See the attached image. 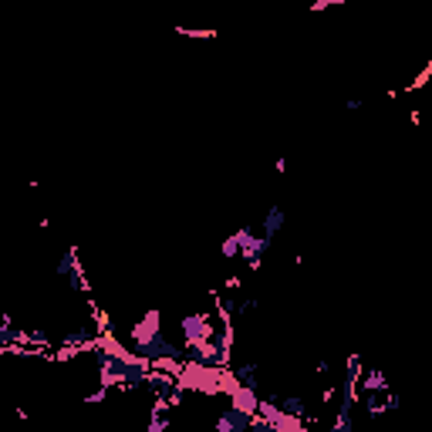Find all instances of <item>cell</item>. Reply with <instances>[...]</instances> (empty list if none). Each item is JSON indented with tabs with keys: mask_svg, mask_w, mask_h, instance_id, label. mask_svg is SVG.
Returning a JSON list of instances; mask_svg holds the SVG:
<instances>
[{
	"mask_svg": "<svg viewBox=\"0 0 432 432\" xmlns=\"http://www.w3.org/2000/svg\"><path fill=\"white\" fill-rule=\"evenodd\" d=\"M230 368H210L199 362H183L179 375H176V389L183 392H199V395H223V382H226Z\"/></svg>",
	"mask_w": 432,
	"mask_h": 432,
	"instance_id": "obj_1",
	"label": "cell"
},
{
	"mask_svg": "<svg viewBox=\"0 0 432 432\" xmlns=\"http://www.w3.org/2000/svg\"><path fill=\"white\" fill-rule=\"evenodd\" d=\"M179 331H183V348H196L213 341L216 334L223 331V324H216V318L210 311H196V314H186L179 321Z\"/></svg>",
	"mask_w": 432,
	"mask_h": 432,
	"instance_id": "obj_2",
	"label": "cell"
},
{
	"mask_svg": "<svg viewBox=\"0 0 432 432\" xmlns=\"http://www.w3.org/2000/svg\"><path fill=\"white\" fill-rule=\"evenodd\" d=\"M159 338H162V311H159V307H149V311L129 327L132 351L139 355L142 348H149L152 341H159Z\"/></svg>",
	"mask_w": 432,
	"mask_h": 432,
	"instance_id": "obj_3",
	"label": "cell"
},
{
	"mask_svg": "<svg viewBox=\"0 0 432 432\" xmlns=\"http://www.w3.org/2000/svg\"><path fill=\"white\" fill-rule=\"evenodd\" d=\"M54 277L68 281V291H71V294H85V291H88V281H85V270H82V254H78V247H65V254H61L58 263H54Z\"/></svg>",
	"mask_w": 432,
	"mask_h": 432,
	"instance_id": "obj_4",
	"label": "cell"
},
{
	"mask_svg": "<svg viewBox=\"0 0 432 432\" xmlns=\"http://www.w3.org/2000/svg\"><path fill=\"white\" fill-rule=\"evenodd\" d=\"M233 237H237V243H240V257L247 260V267H250V270H260L267 250H270V240L263 237L260 230H250V226H240Z\"/></svg>",
	"mask_w": 432,
	"mask_h": 432,
	"instance_id": "obj_5",
	"label": "cell"
},
{
	"mask_svg": "<svg viewBox=\"0 0 432 432\" xmlns=\"http://www.w3.org/2000/svg\"><path fill=\"white\" fill-rule=\"evenodd\" d=\"M263 422H270L277 432H307L304 429V419H298V415H291V412H284L281 406H274V402H260V412H257Z\"/></svg>",
	"mask_w": 432,
	"mask_h": 432,
	"instance_id": "obj_6",
	"label": "cell"
},
{
	"mask_svg": "<svg viewBox=\"0 0 432 432\" xmlns=\"http://www.w3.org/2000/svg\"><path fill=\"white\" fill-rule=\"evenodd\" d=\"M250 429H254V419L247 412L233 409V406H226L216 415V432H250Z\"/></svg>",
	"mask_w": 432,
	"mask_h": 432,
	"instance_id": "obj_7",
	"label": "cell"
},
{
	"mask_svg": "<svg viewBox=\"0 0 432 432\" xmlns=\"http://www.w3.org/2000/svg\"><path fill=\"white\" fill-rule=\"evenodd\" d=\"M230 399V406L240 412H247L250 419H257V412H260V402H263V395H260L257 389H247V385H237V389L226 395Z\"/></svg>",
	"mask_w": 432,
	"mask_h": 432,
	"instance_id": "obj_8",
	"label": "cell"
},
{
	"mask_svg": "<svg viewBox=\"0 0 432 432\" xmlns=\"http://www.w3.org/2000/svg\"><path fill=\"white\" fill-rule=\"evenodd\" d=\"M284 226H287V213H284V206H270L267 216H263V223H260V233H263L267 240H274Z\"/></svg>",
	"mask_w": 432,
	"mask_h": 432,
	"instance_id": "obj_9",
	"label": "cell"
},
{
	"mask_svg": "<svg viewBox=\"0 0 432 432\" xmlns=\"http://www.w3.org/2000/svg\"><path fill=\"white\" fill-rule=\"evenodd\" d=\"M233 375H237V382L240 385H247V389H257L260 392V365L257 362H237L233 365Z\"/></svg>",
	"mask_w": 432,
	"mask_h": 432,
	"instance_id": "obj_10",
	"label": "cell"
},
{
	"mask_svg": "<svg viewBox=\"0 0 432 432\" xmlns=\"http://www.w3.org/2000/svg\"><path fill=\"white\" fill-rule=\"evenodd\" d=\"M362 389H365V392H389L385 371H382V368H371V371H365V378H362Z\"/></svg>",
	"mask_w": 432,
	"mask_h": 432,
	"instance_id": "obj_11",
	"label": "cell"
},
{
	"mask_svg": "<svg viewBox=\"0 0 432 432\" xmlns=\"http://www.w3.org/2000/svg\"><path fill=\"white\" fill-rule=\"evenodd\" d=\"M284 412H291V415H298V419H304L307 415V406H304L301 395H281V402H277Z\"/></svg>",
	"mask_w": 432,
	"mask_h": 432,
	"instance_id": "obj_12",
	"label": "cell"
},
{
	"mask_svg": "<svg viewBox=\"0 0 432 432\" xmlns=\"http://www.w3.org/2000/svg\"><path fill=\"white\" fill-rule=\"evenodd\" d=\"M219 257H223V260H237L240 257V243H237V237H233V233L219 243Z\"/></svg>",
	"mask_w": 432,
	"mask_h": 432,
	"instance_id": "obj_13",
	"label": "cell"
},
{
	"mask_svg": "<svg viewBox=\"0 0 432 432\" xmlns=\"http://www.w3.org/2000/svg\"><path fill=\"white\" fill-rule=\"evenodd\" d=\"M351 429H355L351 412H334V422H331V429L327 432H351Z\"/></svg>",
	"mask_w": 432,
	"mask_h": 432,
	"instance_id": "obj_14",
	"label": "cell"
},
{
	"mask_svg": "<svg viewBox=\"0 0 432 432\" xmlns=\"http://www.w3.org/2000/svg\"><path fill=\"white\" fill-rule=\"evenodd\" d=\"M108 399V389L102 385V389H95L91 395H85V406H98V402H105Z\"/></svg>",
	"mask_w": 432,
	"mask_h": 432,
	"instance_id": "obj_15",
	"label": "cell"
},
{
	"mask_svg": "<svg viewBox=\"0 0 432 432\" xmlns=\"http://www.w3.org/2000/svg\"><path fill=\"white\" fill-rule=\"evenodd\" d=\"M321 399H324V402H334V399H338V385H327Z\"/></svg>",
	"mask_w": 432,
	"mask_h": 432,
	"instance_id": "obj_16",
	"label": "cell"
},
{
	"mask_svg": "<svg viewBox=\"0 0 432 432\" xmlns=\"http://www.w3.org/2000/svg\"><path fill=\"white\" fill-rule=\"evenodd\" d=\"M429 327H432V324H429Z\"/></svg>",
	"mask_w": 432,
	"mask_h": 432,
	"instance_id": "obj_17",
	"label": "cell"
}]
</instances>
